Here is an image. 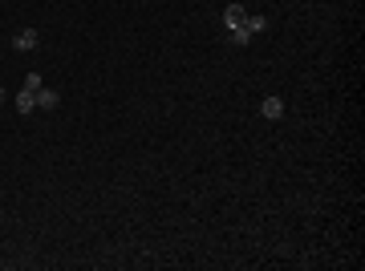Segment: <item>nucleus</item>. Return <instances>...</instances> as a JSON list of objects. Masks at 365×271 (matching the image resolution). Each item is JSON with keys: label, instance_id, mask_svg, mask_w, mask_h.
Wrapping results in <instances>:
<instances>
[{"label": "nucleus", "instance_id": "nucleus-4", "mask_svg": "<svg viewBox=\"0 0 365 271\" xmlns=\"http://www.w3.org/2000/svg\"><path fill=\"white\" fill-rule=\"evenodd\" d=\"M260 117L280 122V117H284V97H264V102H260Z\"/></svg>", "mask_w": 365, "mask_h": 271}, {"label": "nucleus", "instance_id": "nucleus-1", "mask_svg": "<svg viewBox=\"0 0 365 271\" xmlns=\"http://www.w3.org/2000/svg\"><path fill=\"white\" fill-rule=\"evenodd\" d=\"M268 28V16L260 13H248L244 4H227L223 9V37L232 41V45H248L256 33H264Z\"/></svg>", "mask_w": 365, "mask_h": 271}, {"label": "nucleus", "instance_id": "nucleus-2", "mask_svg": "<svg viewBox=\"0 0 365 271\" xmlns=\"http://www.w3.org/2000/svg\"><path fill=\"white\" fill-rule=\"evenodd\" d=\"M41 73H29L25 85H21V93H16V114H33L37 110V93H41Z\"/></svg>", "mask_w": 365, "mask_h": 271}, {"label": "nucleus", "instance_id": "nucleus-5", "mask_svg": "<svg viewBox=\"0 0 365 271\" xmlns=\"http://www.w3.org/2000/svg\"><path fill=\"white\" fill-rule=\"evenodd\" d=\"M57 102H61V93H57V90H45V85H41V93H37V110H57Z\"/></svg>", "mask_w": 365, "mask_h": 271}, {"label": "nucleus", "instance_id": "nucleus-3", "mask_svg": "<svg viewBox=\"0 0 365 271\" xmlns=\"http://www.w3.org/2000/svg\"><path fill=\"white\" fill-rule=\"evenodd\" d=\"M37 45H41V33H37V28H21V33L13 37V49H16V53H33Z\"/></svg>", "mask_w": 365, "mask_h": 271}, {"label": "nucleus", "instance_id": "nucleus-6", "mask_svg": "<svg viewBox=\"0 0 365 271\" xmlns=\"http://www.w3.org/2000/svg\"><path fill=\"white\" fill-rule=\"evenodd\" d=\"M0 97H4V90H0Z\"/></svg>", "mask_w": 365, "mask_h": 271}]
</instances>
